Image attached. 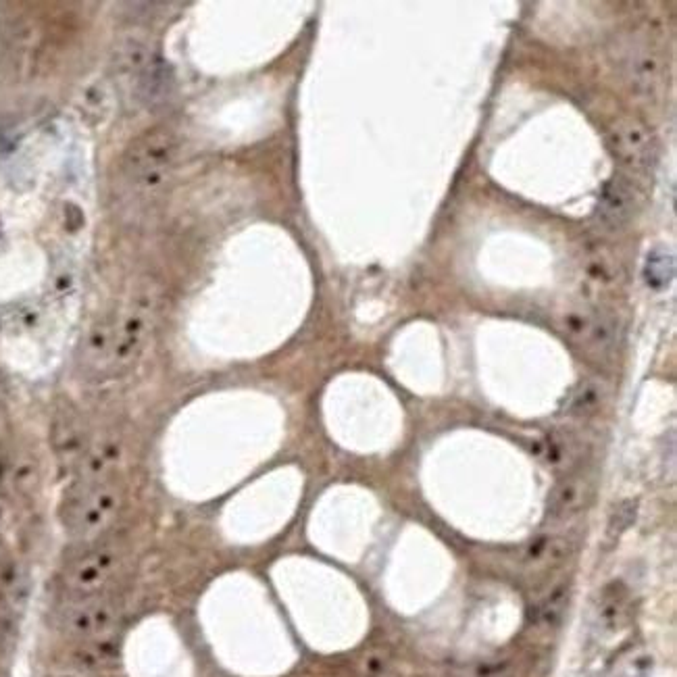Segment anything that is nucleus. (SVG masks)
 <instances>
[{
    "label": "nucleus",
    "mask_w": 677,
    "mask_h": 677,
    "mask_svg": "<svg viewBox=\"0 0 677 677\" xmlns=\"http://www.w3.org/2000/svg\"><path fill=\"white\" fill-rule=\"evenodd\" d=\"M117 509V498L111 490L105 488H86L78 496H73L65 511L63 521L71 536L90 538L98 534L111 521Z\"/></svg>",
    "instance_id": "f257e3e1"
},
{
    "label": "nucleus",
    "mask_w": 677,
    "mask_h": 677,
    "mask_svg": "<svg viewBox=\"0 0 677 677\" xmlns=\"http://www.w3.org/2000/svg\"><path fill=\"white\" fill-rule=\"evenodd\" d=\"M611 148H613V153L621 159V163H625L632 169L648 167L655 157L653 140H650L648 132L636 123L619 125V128H615L611 136Z\"/></svg>",
    "instance_id": "f03ea898"
},
{
    "label": "nucleus",
    "mask_w": 677,
    "mask_h": 677,
    "mask_svg": "<svg viewBox=\"0 0 677 677\" xmlns=\"http://www.w3.org/2000/svg\"><path fill=\"white\" fill-rule=\"evenodd\" d=\"M636 209V192L623 180H613L600 196V215L611 225H621L632 217Z\"/></svg>",
    "instance_id": "7ed1b4c3"
},
{
    "label": "nucleus",
    "mask_w": 677,
    "mask_h": 677,
    "mask_svg": "<svg viewBox=\"0 0 677 677\" xmlns=\"http://www.w3.org/2000/svg\"><path fill=\"white\" fill-rule=\"evenodd\" d=\"M113 557L107 550H96V553H88L86 557H82L78 563L71 567L69 573V580L73 586L78 588H90L94 584H98L103 580V575L107 573V569L111 567Z\"/></svg>",
    "instance_id": "20e7f679"
},
{
    "label": "nucleus",
    "mask_w": 677,
    "mask_h": 677,
    "mask_svg": "<svg viewBox=\"0 0 677 677\" xmlns=\"http://www.w3.org/2000/svg\"><path fill=\"white\" fill-rule=\"evenodd\" d=\"M588 494L586 480H569L555 490L553 500H550V513L553 517H571L586 505Z\"/></svg>",
    "instance_id": "39448f33"
},
{
    "label": "nucleus",
    "mask_w": 677,
    "mask_h": 677,
    "mask_svg": "<svg viewBox=\"0 0 677 677\" xmlns=\"http://www.w3.org/2000/svg\"><path fill=\"white\" fill-rule=\"evenodd\" d=\"M598 619H600V623L605 625L607 630H611V632L619 630L623 619H625V603H623V598L613 596V600H605L603 609H600Z\"/></svg>",
    "instance_id": "423d86ee"
}]
</instances>
